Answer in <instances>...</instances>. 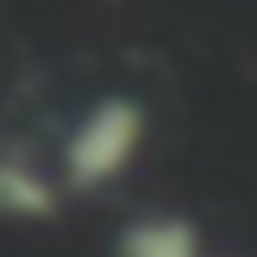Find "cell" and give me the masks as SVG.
Instances as JSON below:
<instances>
[{
  "label": "cell",
  "mask_w": 257,
  "mask_h": 257,
  "mask_svg": "<svg viewBox=\"0 0 257 257\" xmlns=\"http://www.w3.org/2000/svg\"><path fill=\"white\" fill-rule=\"evenodd\" d=\"M57 201H63L57 176H44L25 157H0V213L7 220H50Z\"/></svg>",
  "instance_id": "cell-2"
},
{
  "label": "cell",
  "mask_w": 257,
  "mask_h": 257,
  "mask_svg": "<svg viewBox=\"0 0 257 257\" xmlns=\"http://www.w3.org/2000/svg\"><path fill=\"white\" fill-rule=\"evenodd\" d=\"M145 132H151V125H145V107H138L132 94H100L94 107L75 119L69 145H63V188L94 195V188L119 182V176L132 170Z\"/></svg>",
  "instance_id": "cell-1"
},
{
  "label": "cell",
  "mask_w": 257,
  "mask_h": 257,
  "mask_svg": "<svg viewBox=\"0 0 257 257\" xmlns=\"http://www.w3.org/2000/svg\"><path fill=\"white\" fill-rule=\"evenodd\" d=\"M119 257H207L201 251V232L176 213H151V220H132L119 232Z\"/></svg>",
  "instance_id": "cell-3"
}]
</instances>
